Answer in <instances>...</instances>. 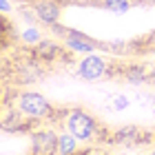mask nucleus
Masks as SVG:
<instances>
[{
    "label": "nucleus",
    "instance_id": "2eb2a0df",
    "mask_svg": "<svg viewBox=\"0 0 155 155\" xmlns=\"http://www.w3.org/2000/svg\"><path fill=\"white\" fill-rule=\"evenodd\" d=\"M91 155H107V153H100V151H93V153H91Z\"/></svg>",
    "mask_w": 155,
    "mask_h": 155
},
{
    "label": "nucleus",
    "instance_id": "423d86ee",
    "mask_svg": "<svg viewBox=\"0 0 155 155\" xmlns=\"http://www.w3.org/2000/svg\"><path fill=\"white\" fill-rule=\"evenodd\" d=\"M64 49H67V51H75V53L89 55V53H95L97 49H102V45L95 42V40H91L87 33L69 29V31H64Z\"/></svg>",
    "mask_w": 155,
    "mask_h": 155
},
{
    "label": "nucleus",
    "instance_id": "dca6fc26",
    "mask_svg": "<svg viewBox=\"0 0 155 155\" xmlns=\"http://www.w3.org/2000/svg\"><path fill=\"white\" fill-rule=\"evenodd\" d=\"M151 40H153V47H155V33H153V36H151Z\"/></svg>",
    "mask_w": 155,
    "mask_h": 155
},
{
    "label": "nucleus",
    "instance_id": "9d476101",
    "mask_svg": "<svg viewBox=\"0 0 155 155\" xmlns=\"http://www.w3.org/2000/svg\"><path fill=\"white\" fill-rule=\"evenodd\" d=\"M124 80L129 84H142L149 80V71L142 64H129L124 69Z\"/></svg>",
    "mask_w": 155,
    "mask_h": 155
},
{
    "label": "nucleus",
    "instance_id": "6e6552de",
    "mask_svg": "<svg viewBox=\"0 0 155 155\" xmlns=\"http://www.w3.org/2000/svg\"><path fill=\"white\" fill-rule=\"evenodd\" d=\"M142 140V131L137 126H122L113 133V142L117 144H124V146H133Z\"/></svg>",
    "mask_w": 155,
    "mask_h": 155
},
{
    "label": "nucleus",
    "instance_id": "4468645a",
    "mask_svg": "<svg viewBox=\"0 0 155 155\" xmlns=\"http://www.w3.org/2000/svg\"><path fill=\"white\" fill-rule=\"evenodd\" d=\"M0 9H2V13H9L11 11V2L9 0H0Z\"/></svg>",
    "mask_w": 155,
    "mask_h": 155
},
{
    "label": "nucleus",
    "instance_id": "ddd939ff",
    "mask_svg": "<svg viewBox=\"0 0 155 155\" xmlns=\"http://www.w3.org/2000/svg\"><path fill=\"white\" fill-rule=\"evenodd\" d=\"M131 104V100L126 97L124 93H117V95H113V102H111V107H113L115 111H122V109H126Z\"/></svg>",
    "mask_w": 155,
    "mask_h": 155
},
{
    "label": "nucleus",
    "instance_id": "7ed1b4c3",
    "mask_svg": "<svg viewBox=\"0 0 155 155\" xmlns=\"http://www.w3.org/2000/svg\"><path fill=\"white\" fill-rule=\"evenodd\" d=\"M109 73V62L95 53H89L78 62V75L87 82H95Z\"/></svg>",
    "mask_w": 155,
    "mask_h": 155
},
{
    "label": "nucleus",
    "instance_id": "f257e3e1",
    "mask_svg": "<svg viewBox=\"0 0 155 155\" xmlns=\"http://www.w3.org/2000/svg\"><path fill=\"white\" fill-rule=\"evenodd\" d=\"M13 109L20 111L22 115H27L29 120H36V122L47 120L55 113L53 104L38 91H22V93H18L16 102H13Z\"/></svg>",
    "mask_w": 155,
    "mask_h": 155
},
{
    "label": "nucleus",
    "instance_id": "f8f14e48",
    "mask_svg": "<svg viewBox=\"0 0 155 155\" xmlns=\"http://www.w3.org/2000/svg\"><path fill=\"white\" fill-rule=\"evenodd\" d=\"M20 40H22L25 45H33V47H36L38 42L42 40V36H40V29H38L36 25H27L25 29L20 31Z\"/></svg>",
    "mask_w": 155,
    "mask_h": 155
},
{
    "label": "nucleus",
    "instance_id": "f3484780",
    "mask_svg": "<svg viewBox=\"0 0 155 155\" xmlns=\"http://www.w3.org/2000/svg\"><path fill=\"white\" fill-rule=\"evenodd\" d=\"M149 155H155V153H149Z\"/></svg>",
    "mask_w": 155,
    "mask_h": 155
},
{
    "label": "nucleus",
    "instance_id": "f03ea898",
    "mask_svg": "<svg viewBox=\"0 0 155 155\" xmlns=\"http://www.w3.org/2000/svg\"><path fill=\"white\" fill-rule=\"evenodd\" d=\"M64 129L78 137V142H93L97 135V120L84 109L64 111Z\"/></svg>",
    "mask_w": 155,
    "mask_h": 155
},
{
    "label": "nucleus",
    "instance_id": "1a4fd4ad",
    "mask_svg": "<svg viewBox=\"0 0 155 155\" xmlns=\"http://www.w3.org/2000/svg\"><path fill=\"white\" fill-rule=\"evenodd\" d=\"M75 151H78V137L64 129L58 135V155H75Z\"/></svg>",
    "mask_w": 155,
    "mask_h": 155
},
{
    "label": "nucleus",
    "instance_id": "39448f33",
    "mask_svg": "<svg viewBox=\"0 0 155 155\" xmlns=\"http://www.w3.org/2000/svg\"><path fill=\"white\" fill-rule=\"evenodd\" d=\"M29 7L36 13L38 22L40 25H47V27H55L60 22V2L58 0H29Z\"/></svg>",
    "mask_w": 155,
    "mask_h": 155
},
{
    "label": "nucleus",
    "instance_id": "20e7f679",
    "mask_svg": "<svg viewBox=\"0 0 155 155\" xmlns=\"http://www.w3.org/2000/svg\"><path fill=\"white\" fill-rule=\"evenodd\" d=\"M58 135L53 129L31 131V155H58Z\"/></svg>",
    "mask_w": 155,
    "mask_h": 155
},
{
    "label": "nucleus",
    "instance_id": "9b49d317",
    "mask_svg": "<svg viewBox=\"0 0 155 155\" xmlns=\"http://www.w3.org/2000/svg\"><path fill=\"white\" fill-rule=\"evenodd\" d=\"M102 7L115 16H124L131 9V0H102Z\"/></svg>",
    "mask_w": 155,
    "mask_h": 155
},
{
    "label": "nucleus",
    "instance_id": "0eeeda50",
    "mask_svg": "<svg viewBox=\"0 0 155 155\" xmlns=\"http://www.w3.org/2000/svg\"><path fill=\"white\" fill-rule=\"evenodd\" d=\"M33 53H36V58L42 60V62H53L55 58H60L62 47H58L53 40H40L36 45V49H33Z\"/></svg>",
    "mask_w": 155,
    "mask_h": 155
}]
</instances>
